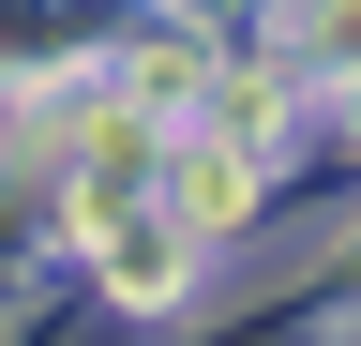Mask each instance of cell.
<instances>
[{"label":"cell","mask_w":361,"mask_h":346,"mask_svg":"<svg viewBox=\"0 0 361 346\" xmlns=\"http://www.w3.org/2000/svg\"><path fill=\"white\" fill-rule=\"evenodd\" d=\"M346 121H361V61H346Z\"/></svg>","instance_id":"6da1fadb"}]
</instances>
